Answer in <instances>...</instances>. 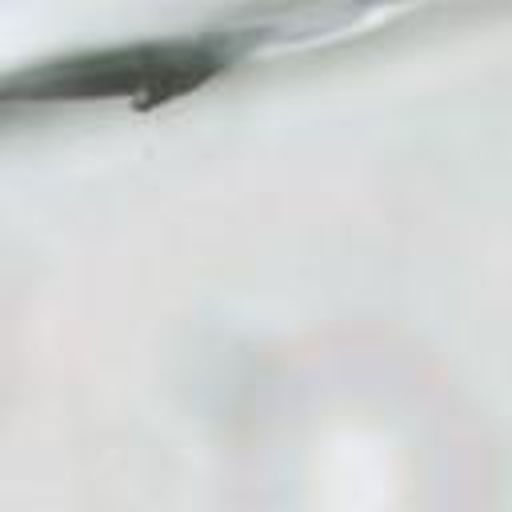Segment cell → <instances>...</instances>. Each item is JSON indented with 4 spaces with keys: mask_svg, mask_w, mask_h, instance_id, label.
<instances>
[{
    "mask_svg": "<svg viewBox=\"0 0 512 512\" xmlns=\"http://www.w3.org/2000/svg\"><path fill=\"white\" fill-rule=\"evenodd\" d=\"M236 32L244 28L140 40V44L52 60L24 72L8 88V96L12 100L20 96L24 100H168L224 72L244 48Z\"/></svg>",
    "mask_w": 512,
    "mask_h": 512,
    "instance_id": "1",
    "label": "cell"
}]
</instances>
